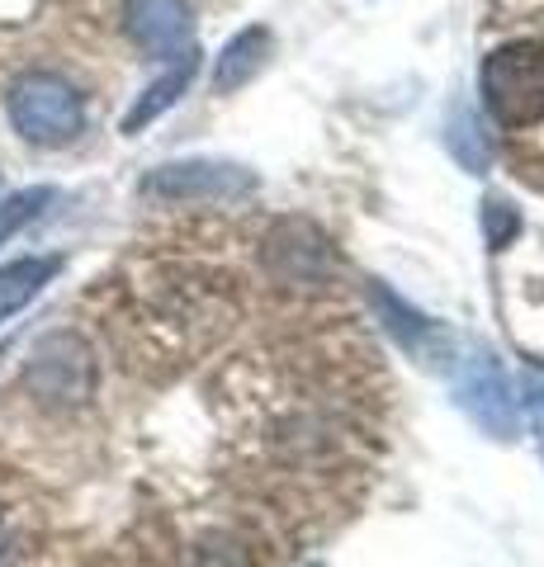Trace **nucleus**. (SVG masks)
Wrapping results in <instances>:
<instances>
[{
  "instance_id": "obj_5",
  "label": "nucleus",
  "mask_w": 544,
  "mask_h": 567,
  "mask_svg": "<svg viewBox=\"0 0 544 567\" xmlns=\"http://www.w3.org/2000/svg\"><path fill=\"white\" fill-rule=\"evenodd\" d=\"M256 189V175L227 162H175V166H156L143 194L162 204H227V199H247Z\"/></svg>"
},
{
  "instance_id": "obj_13",
  "label": "nucleus",
  "mask_w": 544,
  "mask_h": 567,
  "mask_svg": "<svg viewBox=\"0 0 544 567\" xmlns=\"http://www.w3.org/2000/svg\"><path fill=\"white\" fill-rule=\"evenodd\" d=\"M48 204H52V189H48V185H33V189L10 194V199L0 204V246H6L14 233H24V227L39 218Z\"/></svg>"
},
{
  "instance_id": "obj_16",
  "label": "nucleus",
  "mask_w": 544,
  "mask_h": 567,
  "mask_svg": "<svg viewBox=\"0 0 544 567\" xmlns=\"http://www.w3.org/2000/svg\"><path fill=\"white\" fill-rule=\"evenodd\" d=\"M0 567H10V525L0 516Z\"/></svg>"
},
{
  "instance_id": "obj_11",
  "label": "nucleus",
  "mask_w": 544,
  "mask_h": 567,
  "mask_svg": "<svg viewBox=\"0 0 544 567\" xmlns=\"http://www.w3.org/2000/svg\"><path fill=\"white\" fill-rule=\"evenodd\" d=\"M374 303H379V312L389 317V331L402 341V350L408 354H417V360H427L431 364V354H435V346L445 350V331L431 322V317H421L417 308H408L402 298H393L389 289H374Z\"/></svg>"
},
{
  "instance_id": "obj_6",
  "label": "nucleus",
  "mask_w": 544,
  "mask_h": 567,
  "mask_svg": "<svg viewBox=\"0 0 544 567\" xmlns=\"http://www.w3.org/2000/svg\"><path fill=\"white\" fill-rule=\"evenodd\" d=\"M124 29L147 58L171 62V58H181L185 48H195L199 0H129Z\"/></svg>"
},
{
  "instance_id": "obj_9",
  "label": "nucleus",
  "mask_w": 544,
  "mask_h": 567,
  "mask_svg": "<svg viewBox=\"0 0 544 567\" xmlns=\"http://www.w3.org/2000/svg\"><path fill=\"white\" fill-rule=\"evenodd\" d=\"M195 71H199V52L195 48H185L181 58H171V66L156 76L143 95H137V104L124 114V133H137V128H147L152 118H162L175 100H181L189 91V81H195Z\"/></svg>"
},
{
  "instance_id": "obj_4",
  "label": "nucleus",
  "mask_w": 544,
  "mask_h": 567,
  "mask_svg": "<svg viewBox=\"0 0 544 567\" xmlns=\"http://www.w3.org/2000/svg\"><path fill=\"white\" fill-rule=\"evenodd\" d=\"M24 388L39 402L52 406H76L95 393V354L91 346L72 331H58L33 350V360L24 369Z\"/></svg>"
},
{
  "instance_id": "obj_2",
  "label": "nucleus",
  "mask_w": 544,
  "mask_h": 567,
  "mask_svg": "<svg viewBox=\"0 0 544 567\" xmlns=\"http://www.w3.org/2000/svg\"><path fill=\"white\" fill-rule=\"evenodd\" d=\"M6 110L14 133L33 147H72V142L85 133V100L72 81L52 76V71H29L10 85Z\"/></svg>"
},
{
  "instance_id": "obj_8",
  "label": "nucleus",
  "mask_w": 544,
  "mask_h": 567,
  "mask_svg": "<svg viewBox=\"0 0 544 567\" xmlns=\"http://www.w3.org/2000/svg\"><path fill=\"white\" fill-rule=\"evenodd\" d=\"M270 52H275V39H270L266 24L242 29L237 39H227L223 52L214 58V91L233 95V91H242V85H252V76H260V66L270 62Z\"/></svg>"
},
{
  "instance_id": "obj_14",
  "label": "nucleus",
  "mask_w": 544,
  "mask_h": 567,
  "mask_svg": "<svg viewBox=\"0 0 544 567\" xmlns=\"http://www.w3.org/2000/svg\"><path fill=\"white\" fill-rule=\"evenodd\" d=\"M483 237H487V246L493 251H506V246L516 241V233H521V213L506 204V199H483Z\"/></svg>"
},
{
  "instance_id": "obj_3",
  "label": "nucleus",
  "mask_w": 544,
  "mask_h": 567,
  "mask_svg": "<svg viewBox=\"0 0 544 567\" xmlns=\"http://www.w3.org/2000/svg\"><path fill=\"white\" fill-rule=\"evenodd\" d=\"M454 402L469 412V421L493 440L516 435V393L502 360L487 346H469L454 364Z\"/></svg>"
},
{
  "instance_id": "obj_15",
  "label": "nucleus",
  "mask_w": 544,
  "mask_h": 567,
  "mask_svg": "<svg viewBox=\"0 0 544 567\" xmlns=\"http://www.w3.org/2000/svg\"><path fill=\"white\" fill-rule=\"evenodd\" d=\"M521 393H525V416H531V431H535L540 454H544V364H525Z\"/></svg>"
},
{
  "instance_id": "obj_1",
  "label": "nucleus",
  "mask_w": 544,
  "mask_h": 567,
  "mask_svg": "<svg viewBox=\"0 0 544 567\" xmlns=\"http://www.w3.org/2000/svg\"><path fill=\"white\" fill-rule=\"evenodd\" d=\"M479 91H483V110L506 133H525L544 123V43L512 39L493 48L483 58Z\"/></svg>"
},
{
  "instance_id": "obj_10",
  "label": "nucleus",
  "mask_w": 544,
  "mask_h": 567,
  "mask_svg": "<svg viewBox=\"0 0 544 567\" xmlns=\"http://www.w3.org/2000/svg\"><path fill=\"white\" fill-rule=\"evenodd\" d=\"M58 275H62V256H24V260L0 265V322L24 312Z\"/></svg>"
},
{
  "instance_id": "obj_12",
  "label": "nucleus",
  "mask_w": 544,
  "mask_h": 567,
  "mask_svg": "<svg viewBox=\"0 0 544 567\" xmlns=\"http://www.w3.org/2000/svg\"><path fill=\"white\" fill-rule=\"evenodd\" d=\"M445 142H450V152L460 156V166H464V171H473V175L487 171V162H493V152H487V137H483L479 123H473V114H469V110L454 114Z\"/></svg>"
},
{
  "instance_id": "obj_7",
  "label": "nucleus",
  "mask_w": 544,
  "mask_h": 567,
  "mask_svg": "<svg viewBox=\"0 0 544 567\" xmlns=\"http://www.w3.org/2000/svg\"><path fill=\"white\" fill-rule=\"evenodd\" d=\"M266 260L285 279H322L331 265V241H322L304 223H285L266 246Z\"/></svg>"
}]
</instances>
